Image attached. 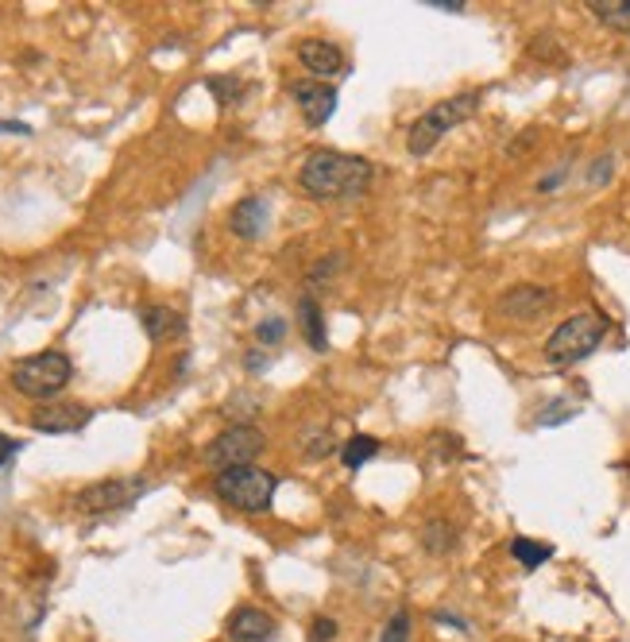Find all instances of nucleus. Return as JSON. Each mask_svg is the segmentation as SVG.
<instances>
[{"label": "nucleus", "mask_w": 630, "mask_h": 642, "mask_svg": "<svg viewBox=\"0 0 630 642\" xmlns=\"http://www.w3.org/2000/svg\"><path fill=\"white\" fill-rule=\"evenodd\" d=\"M553 306H557V291L538 287V283H518L507 294H499V302H495V310L511 321H538Z\"/></svg>", "instance_id": "nucleus-8"}, {"label": "nucleus", "mask_w": 630, "mask_h": 642, "mask_svg": "<svg viewBox=\"0 0 630 642\" xmlns=\"http://www.w3.org/2000/svg\"><path fill=\"white\" fill-rule=\"evenodd\" d=\"M248 368H252V372H256V368H263V356H259V352H252V356H248Z\"/></svg>", "instance_id": "nucleus-29"}, {"label": "nucleus", "mask_w": 630, "mask_h": 642, "mask_svg": "<svg viewBox=\"0 0 630 642\" xmlns=\"http://www.w3.org/2000/svg\"><path fill=\"white\" fill-rule=\"evenodd\" d=\"M341 263H344L341 256H333V260H321L314 271H310V283H317V287H321V279H325V275H333V271H337Z\"/></svg>", "instance_id": "nucleus-24"}, {"label": "nucleus", "mask_w": 630, "mask_h": 642, "mask_svg": "<svg viewBox=\"0 0 630 642\" xmlns=\"http://www.w3.org/2000/svg\"><path fill=\"white\" fill-rule=\"evenodd\" d=\"M259 453H263V434H259V426H252V422H236V426H229L225 434H217V438L205 445V465L213 468V472H229V468L252 465Z\"/></svg>", "instance_id": "nucleus-6"}, {"label": "nucleus", "mask_w": 630, "mask_h": 642, "mask_svg": "<svg viewBox=\"0 0 630 642\" xmlns=\"http://www.w3.org/2000/svg\"><path fill=\"white\" fill-rule=\"evenodd\" d=\"M333 639H337V619L317 615L314 627H310V642H333Z\"/></svg>", "instance_id": "nucleus-22"}, {"label": "nucleus", "mask_w": 630, "mask_h": 642, "mask_svg": "<svg viewBox=\"0 0 630 642\" xmlns=\"http://www.w3.org/2000/svg\"><path fill=\"white\" fill-rule=\"evenodd\" d=\"M603 175H611V155H603V159H600V167H596L592 182H603Z\"/></svg>", "instance_id": "nucleus-27"}, {"label": "nucleus", "mask_w": 630, "mask_h": 642, "mask_svg": "<svg viewBox=\"0 0 630 642\" xmlns=\"http://www.w3.org/2000/svg\"><path fill=\"white\" fill-rule=\"evenodd\" d=\"M480 109V93H457V97H449V101H441V105H433L426 109L422 117L410 124V136H406V151L414 155V159H422V155H430L433 147L441 144L457 124L472 117Z\"/></svg>", "instance_id": "nucleus-3"}, {"label": "nucleus", "mask_w": 630, "mask_h": 642, "mask_svg": "<svg viewBox=\"0 0 630 642\" xmlns=\"http://www.w3.org/2000/svg\"><path fill=\"white\" fill-rule=\"evenodd\" d=\"M275 488H279V480H275L267 468H256V465L229 468V472H217V476H213V492H217V499H225L229 507L244 511V515H263V511H271Z\"/></svg>", "instance_id": "nucleus-4"}, {"label": "nucleus", "mask_w": 630, "mask_h": 642, "mask_svg": "<svg viewBox=\"0 0 630 642\" xmlns=\"http://www.w3.org/2000/svg\"><path fill=\"white\" fill-rule=\"evenodd\" d=\"M209 89L221 93V97H217L221 105H232V97L240 93V82H236V78H209Z\"/></svg>", "instance_id": "nucleus-23"}, {"label": "nucleus", "mask_w": 630, "mask_h": 642, "mask_svg": "<svg viewBox=\"0 0 630 642\" xmlns=\"http://www.w3.org/2000/svg\"><path fill=\"white\" fill-rule=\"evenodd\" d=\"M298 59L314 74V82H321V78H341L344 70H348L344 51L337 43H329V39H306V43H298Z\"/></svg>", "instance_id": "nucleus-11"}, {"label": "nucleus", "mask_w": 630, "mask_h": 642, "mask_svg": "<svg viewBox=\"0 0 630 642\" xmlns=\"http://www.w3.org/2000/svg\"><path fill=\"white\" fill-rule=\"evenodd\" d=\"M372 457H379V441L360 434V438H348V445L341 449V461L344 468H364Z\"/></svg>", "instance_id": "nucleus-19"}, {"label": "nucleus", "mask_w": 630, "mask_h": 642, "mask_svg": "<svg viewBox=\"0 0 630 642\" xmlns=\"http://www.w3.org/2000/svg\"><path fill=\"white\" fill-rule=\"evenodd\" d=\"M283 337H287V321H283V318L259 321V325H256V341H259V345H279Z\"/></svg>", "instance_id": "nucleus-21"}, {"label": "nucleus", "mask_w": 630, "mask_h": 642, "mask_svg": "<svg viewBox=\"0 0 630 642\" xmlns=\"http://www.w3.org/2000/svg\"><path fill=\"white\" fill-rule=\"evenodd\" d=\"M275 635V619L263 608H236L229 615V639L232 642H267Z\"/></svg>", "instance_id": "nucleus-13"}, {"label": "nucleus", "mask_w": 630, "mask_h": 642, "mask_svg": "<svg viewBox=\"0 0 630 642\" xmlns=\"http://www.w3.org/2000/svg\"><path fill=\"white\" fill-rule=\"evenodd\" d=\"M267 221H271V209H267L263 198H240L229 213V229L240 240H259L267 233Z\"/></svg>", "instance_id": "nucleus-12"}, {"label": "nucleus", "mask_w": 630, "mask_h": 642, "mask_svg": "<svg viewBox=\"0 0 630 642\" xmlns=\"http://www.w3.org/2000/svg\"><path fill=\"white\" fill-rule=\"evenodd\" d=\"M607 337V318L600 310H584V314H573L569 321H561L549 341H545V360L553 368H573L584 356L600 349V341Z\"/></svg>", "instance_id": "nucleus-2"}, {"label": "nucleus", "mask_w": 630, "mask_h": 642, "mask_svg": "<svg viewBox=\"0 0 630 642\" xmlns=\"http://www.w3.org/2000/svg\"><path fill=\"white\" fill-rule=\"evenodd\" d=\"M147 488H151L147 480H101V484L82 488V492L74 496V507L86 511V515H109V511L132 507Z\"/></svg>", "instance_id": "nucleus-7"}, {"label": "nucleus", "mask_w": 630, "mask_h": 642, "mask_svg": "<svg viewBox=\"0 0 630 642\" xmlns=\"http://www.w3.org/2000/svg\"><path fill=\"white\" fill-rule=\"evenodd\" d=\"M372 178V159L344 155V151H314L298 171V186L314 202H344V198H360L372 186Z\"/></svg>", "instance_id": "nucleus-1"}, {"label": "nucleus", "mask_w": 630, "mask_h": 642, "mask_svg": "<svg viewBox=\"0 0 630 642\" xmlns=\"http://www.w3.org/2000/svg\"><path fill=\"white\" fill-rule=\"evenodd\" d=\"M140 325H144V333L155 345L174 341V337L186 333V318H182L174 306H144V310H140Z\"/></svg>", "instance_id": "nucleus-14"}, {"label": "nucleus", "mask_w": 630, "mask_h": 642, "mask_svg": "<svg viewBox=\"0 0 630 642\" xmlns=\"http://www.w3.org/2000/svg\"><path fill=\"white\" fill-rule=\"evenodd\" d=\"M433 8H445V12H460V8H464V4H460V0H430Z\"/></svg>", "instance_id": "nucleus-28"}, {"label": "nucleus", "mask_w": 630, "mask_h": 642, "mask_svg": "<svg viewBox=\"0 0 630 642\" xmlns=\"http://www.w3.org/2000/svg\"><path fill=\"white\" fill-rule=\"evenodd\" d=\"M93 422V407L86 403H43L31 410V430L39 434H78Z\"/></svg>", "instance_id": "nucleus-9"}, {"label": "nucleus", "mask_w": 630, "mask_h": 642, "mask_svg": "<svg viewBox=\"0 0 630 642\" xmlns=\"http://www.w3.org/2000/svg\"><path fill=\"white\" fill-rule=\"evenodd\" d=\"M0 132H20V136H31L28 124H20V120H0Z\"/></svg>", "instance_id": "nucleus-26"}, {"label": "nucleus", "mask_w": 630, "mask_h": 642, "mask_svg": "<svg viewBox=\"0 0 630 642\" xmlns=\"http://www.w3.org/2000/svg\"><path fill=\"white\" fill-rule=\"evenodd\" d=\"M290 97H294V105L302 109V117L310 128H321L325 120L337 113V89L329 86V82H294L290 86Z\"/></svg>", "instance_id": "nucleus-10"}, {"label": "nucleus", "mask_w": 630, "mask_h": 642, "mask_svg": "<svg viewBox=\"0 0 630 642\" xmlns=\"http://www.w3.org/2000/svg\"><path fill=\"white\" fill-rule=\"evenodd\" d=\"M298 321H302V333H306L310 349H314V352L329 349V337H325V318H321V306H317L314 294H302V298H298Z\"/></svg>", "instance_id": "nucleus-15"}, {"label": "nucleus", "mask_w": 630, "mask_h": 642, "mask_svg": "<svg viewBox=\"0 0 630 642\" xmlns=\"http://www.w3.org/2000/svg\"><path fill=\"white\" fill-rule=\"evenodd\" d=\"M70 380H74V360L58 349L35 352L12 364V387L28 399H55Z\"/></svg>", "instance_id": "nucleus-5"}, {"label": "nucleus", "mask_w": 630, "mask_h": 642, "mask_svg": "<svg viewBox=\"0 0 630 642\" xmlns=\"http://www.w3.org/2000/svg\"><path fill=\"white\" fill-rule=\"evenodd\" d=\"M588 12L615 31H630V0H588Z\"/></svg>", "instance_id": "nucleus-16"}, {"label": "nucleus", "mask_w": 630, "mask_h": 642, "mask_svg": "<svg viewBox=\"0 0 630 642\" xmlns=\"http://www.w3.org/2000/svg\"><path fill=\"white\" fill-rule=\"evenodd\" d=\"M379 642H410V612H406V608L387 619V627H383Z\"/></svg>", "instance_id": "nucleus-20"}, {"label": "nucleus", "mask_w": 630, "mask_h": 642, "mask_svg": "<svg viewBox=\"0 0 630 642\" xmlns=\"http://www.w3.org/2000/svg\"><path fill=\"white\" fill-rule=\"evenodd\" d=\"M16 453H20V441H16V438H4V434H0V468L8 465V461H12Z\"/></svg>", "instance_id": "nucleus-25"}, {"label": "nucleus", "mask_w": 630, "mask_h": 642, "mask_svg": "<svg viewBox=\"0 0 630 642\" xmlns=\"http://www.w3.org/2000/svg\"><path fill=\"white\" fill-rule=\"evenodd\" d=\"M422 546H426L430 554H449V550L457 546V530L445 523V519H430V523L422 526Z\"/></svg>", "instance_id": "nucleus-18"}, {"label": "nucleus", "mask_w": 630, "mask_h": 642, "mask_svg": "<svg viewBox=\"0 0 630 642\" xmlns=\"http://www.w3.org/2000/svg\"><path fill=\"white\" fill-rule=\"evenodd\" d=\"M511 557H515L522 569H538L553 557V546L549 542H534V538H515L511 542Z\"/></svg>", "instance_id": "nucleus-17"}]
</instances>
